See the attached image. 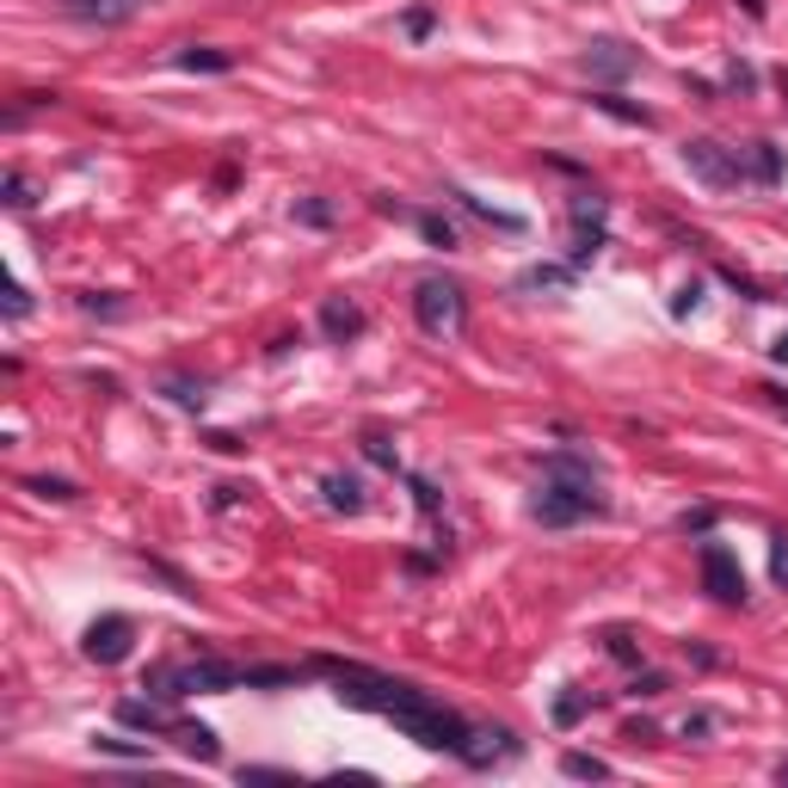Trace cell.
Here are the masks:
<instances>
[{"mask_svg":"<svg viewBox=\"0 0 788 788\" xmlns=\"http://www.w3.org/2000/svg\"><path fill=\"white\" fill-rule=\"evenodd\" d=\"M32 493H44V499H80V487L75 480H63V475H37V480H25Z\"/></svg>","mask_w":788,"mask_h":788,"instance_id":"cell-17","label":"cell"},{"mask_svg":"<svg viewBox=\"0 0 788 788\" xmlns=\"http://www.w3.org/2000/svg\"><path fill=\"white\" fill-rule=\"evenodd\" d=\"M364 450H370V463L395 468V450H388V437H382V432H370V437H364Z\"/></svg>","mask_w":788,"mask_h":788,"instance_id":"cell-23","label":"cell"},{"mask_svg":"<svg viewBox=\"0 0 788 788\" xmlns=\"http://www.w3.org/2000/svg\"><path fill=\"white\" fill-rule=\"evenodd\" d=\"M684 167H690L702 186H714V191H726V186H740L745 179L740 155H726L721 142H684Z\"/></svg>","mask_w":788,"mask_h":788,"instance_id":"cell-4","label":"cell"},{"mask_svg":"<svg viewBox=\"0 0 788 788\" xmlns=\"http://www.w3.org/2000/svg\"><path fill=\"white\" fill-rule=\"evenodd\" d=\"M118 721H124V726H148V733H160V726H173L167 714L155 709V702H136V696H130V702H118Z\"/></svg>","mask_w":788,"mask_h":788,"instance_id":"cell-13","label":"cell"},{"mask_svg":"<svg viewBox=\"0 0 788 788\" xmlns=\"http://www.w3.org/2000/svg\"><path fill=\"white\" fill-rule=\"evenodd\" d=\"M7 203H13V210H32V186H25V179H7Z\"/></svg>","mask_w":788,"mask_h":788,"instance_id":"cell-26","label":"cell"},{"mask_svg":"<svg viewBox=\"0 0 788 788\" xmlns=\"http://www.w3.org/2000/svg\"><path fill=\"white\" fill-rule=\"evenodd\" d=\"M770 579L788 591V536H776V548H770Z\"/></svg>","mask_w":788,"mask_h":788,"instance_id":"cell-21","label":"cell"},{"mask_svg":"<svg viewBox=\"0 0 788 788\" xmlns=\"http://www.w3.org/2000/svg\"><path fill=\"white\" fill-rule=\"evenodd\" d=\"M413 314H419V326L425 333H463V321H468V302H463V284H450V278H419V290H413Z\"/></svg>","mask_w":788,"mask_h":788,"instance_id":"cell-3","label":"cell"},{"mask_svg":"<svg viewBox=\"0 0 788 788\" xmlns=\"http://www.w3.org/2000/svg\"><path fill=\"white\" fill-rule=\"evenodd\" d=\"M314 672H326L345 702H357V709H370V714H388V721L401 726L407 740H419L425 752L463 757L468 733H475L456 709H444L432 690H419V684H407V678H388V672H370V665H352V659H314Z\"/></svg>","mask_w":788,"mask_h":788,"instance_id":"cell-1","label":"cell"},{"mask_svg":"<svg viewBox=\"0 0 788 788\" xmlns=\"http://www.w3.org/2000/svg\"><path fill=\"white\" fill-rule=\"evenodd\" d=\"M603 111H610V118H629V124H653L647 111H634V106H622V99H598Z\"/></svg>","mask_w":788,"mask_h":788,"instance_id":"cell-24","label":"cell"},{"mask_svg":"<svg viewBox=\"0 0 788 788\" xmlns=\"http://www.w3.org/2000/svg\"><path fill=\"white\" fill-rule=\"evenodd\" d=\"M173 740H179V752H186V757H198V764H217V757H222V740L210 733V726L179 721V726H173Z\"/></svg>","mask_w":788,"mask_h":788,"instance_id":"cell-10","label":"cell"},{"mask_svg":"<svg viewBox=\"0 0 788 788\" xmlns=\"http://www.w3.org/2000/svg\"><path fill=\"white\" fill-rule=\"evenodd\" d=\"M321 493H326V506H333V511H352V518L364 511V480H357V475H326Z\"/></svg>","mask_w":788,"mask_h":788,"instance_id":"cell-11","label":"cell"},{"mask_svg":"<svg viewBox=\"0 0 788 788\" xmlns=\"http://www.w3.org/2000/svg\"><path fill=\"white\" fill-rule=\"evenodd\" d=\"M302 222H314V229H326V222H333V210H326V203H302Z\"/></svg>","mask_w":788,"mask_h":788,"instance_id":"cell-30","label":"cell"},{"mask_svg":"<svg viewBox=\"0 0 788 788\" xmlns=\"http://www.w3.org/2000/svg\"><path fill=\"white\" fill-rule=\"evenodd\" d=\"M241 783H290V770H265L259 764V770H241Z\"/></svg>","mask_w":788,"mask_h":788,"instance_id":"cell-29","label":"cell"},{"mask_svg":"<svg viewBox=\"0 0 788 788\" xmlns=\"http://www.w3.org/2000/svg\"><path fill=\"white\" fill-rule=\"evenodd\" d=\"M536 518L548 530H567V524H586V518H603V493H598V475L591 463L555 450L542 463V493H536Z\"/></svg>","mask_w":788,"mask_h":788,"instance_id":"cell-2","label":"cell"},{"mask_svg":"<svg viewBox=\"0 0 788 788\" xmlns=\"http://www.w3.org/2000/svg\"><path fill=\"white\" fill-rule=\"evenodd\" d=\"M63 13L80 25H130L142 13V0H63Z\"/></svg>","mask_w":788,"mask_h":788,"instance_id":"cell-7","label":"cell"},{"mask_svg":"<svg viewBox=\"0 0 788 788\" xmlns=\"http://www.w3.org/2000/svg\"><path fill=\"white\" fill-rule=\"evenodd\" d=\"M702 586H709L721 603H745V573L721 542H702Z\"/></svg>","mask_w":788,"mask_h":788,"instance_id":"cell-5","label":"cell"},{"mask_svg":"<svg viewBox=\"0 0 788 788\" xmlns=\"http://www.w3.org/2000/svg\"><path fill=\"white\" fill-rule=\"evenodd\" d=\"M130 641H136V622H130V617H99L93 629H87V659L118 665L130 653Z\"/></svg>","mask_w":788,"mask_h":788,"instance_id":"cell-6","label":"cell"},{"mask_svg":"<svg viewBox=\"0 0 788 788\" xmlns=\"http://www.w3.org/2000/svg\"><path fill=\"white\" fill-rule=\"evenodd\" d=\"M579 714H586V696H561V702H555V721L561 726H573Z\"/></svg>","mask_w":788,"mask_h":788,"instance_id":"cell-22","label":"cell"},{"mask_svg":"<svg viewBox=\"0 0 788 788\" xmlns=\"http://www.w3.org/2000/svg\"><path fill=\"white\" fill-rule=\"evenodd\" d=\"M179 68H191V75H222V68H234V56L229 49H186V56H179Z\"/></svg>","mask_w":788,"mask_h":788,"instance_id":"cell-15","label":"cell"},{"mask_svg":"<svg viewBox=\"0 0 788 788\" xmlns=\"http://www.w3.org/2000/svg\"><path fill=\"white\" fill-rule=\"evenodd\" d=\"M432 25H437V7H413V13L401 19L407 37H432Z\"/></svg>","mask_w":788,"mask_h":788,"instance_id":"cell-18","label":"cell"},{"mask_svg":"<svg viewBox=\"0 0 788 788\" xmlns=\"http://www.w3.org/2000/svg\"><path fill=\"white\" fill-rule=\"evenodd\" d=\"M610 653H617L622 665H634V659H641V653H634V641H629L622 629H610Z\"/></svg>","mask_w":788,"mask_h":788,"instance_id":"cell-27","label":"cell"},{"mask_svg":"<svg viewBox=\"0 0 788 788\" xmlns=\"http://www.w3.org/2000/svg\"><path fill=\"white\" fill-rule=\"evenodd\" d=\"M419 234H425L432 247H456V229H450V222H437V217H419Z\"/></svg>","mask_w":788,"mask_h":788,"instance_id":"cell-19","label":"cell"},{"mask_svg":"<svg viewBox=\"0 0 788 788\" xmlns=\"http://www.w3.org/2000/svg\"><path fill=\"white\" fill-rule=\"evenodd\" d=\"M93 745L111 757H142V764H148V745H136V740H93Z\"/></svg>","mask_w":788,"mask_h":788,"instance_id":"cell-20","label":"cell"},{"mask_svg":"<svg viewBox=\"0 0 788 788\" xmlns=\"http://www.w3.org/2000/svg\"><path fill=\"white\" fill-rule=\"evenodd\" d=\"M321 326L333 333V340H357V333H364V309H352V302H340V296H333V302L321 309Z\"/></svg>","mask_w":788,"mask_h":788,"instance_id":"cell-12","label":"cell"},{"mask_svg":"<svg viewBox=\"0 0 788 788\" xmlns=\"http://www.w3.org/2000/svg\"><path fill=\"white\" fill-rule=\"evenodd\" d=\"M561 284H573V265H530L518 290H561Z\"/></svg>","mask_w":788,"mask_h":788,"instance_id":"cell-14","label":"cell"},{"mask_svg":"<svg viewBox=\"0 0 788 788\" xmlns=\"http://www.w3.org/2000/svg\"><path fill=\"white\" fill-rule=\"evenodd\" d=\"M167 395H173V401H179V407H203V388H191V382H173Z\"/></svg>","mask_w":788,"mask_h":788,"instance_id":"cell-28","label":"cell"},{"mask_svg":"<svg viewBox=\"0 0 788 788\" xmlns=\"http://www.w3.org/2000/svg\"><path fill=\"white\" fill-rule=\"evenodd\" d=\"M499 757H518V740H511L506 726H475L463 745V764H475V770H487V764H499Z\"/></svg>","mask_w":788,"mask_h":788,"instance_id":"cell-8","label":"cell"},{"mask_svg":"<svg viewBox=\"0 0 788 788\" xmlns=\"http://www.w3.org/2000/svg\"><path fill=\"white\" fill-rule=\"evenodd\" d=\"M561 770L579 776V783H603V776H610V764H603V757H586V752H567V757H561Z\"/></svg>","mask_w":788,"mask_h":788,"instance_id":"cell-16","label":"cell"},{"mask_svg":"<svg viewBox=\"0 0 788 788\" xmlns=\"http://www.w3.org/2000/svg\"><path fill=\"white\" fill-rule=\"evenodd\" d=\"M25 309H32V296H25V290H19V284H13V290H7V314H13V321H19V314H25Z\"/></svg>","mask_w":788,"mask_h":788,"instance_id":"cell-31","label":"cell"},{"mask_svg":"<svg viewBox=\"0 0 788 788\" xmlns=\"http://www.w3.org/2000/svg\"><path fill=\"white\" fill-rule=\"evenodd\" d=\"M752 173H757V179H776V148H770V142H757V160H752Z\"/></svg>","mask_w":788,"mask_h":788,"instance_id":"cell-25","label":"cell"},{"mask_svg":"<svg viewBox=\"0 0 788 788\" xmlns=\"http://www.w3.org/2000/svg\"><path fill=\"white\" fill-rule=\"evenodd\" d=\"M586 63L598 68L603 80H622V75H634V68H641V56H634L629 44H617V37H598V44L586 49Z\"/></svg>","mask_w":788,"mask_h":788,"instance_id":"cell-9","label":"cell"}]
</instances>
